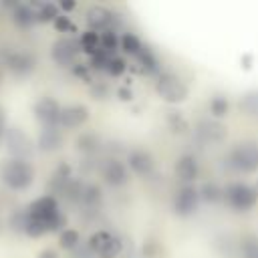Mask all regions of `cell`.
I'll list each match as a JSON object with an SVG mask.
<instances>
[{"mask_svg":"<svg viewBox=\"0 0 258 258\" xmlns=\"http://www.w3.org/2000/svg\"><path fill=\"white\" fill-rule=\"evenodd\" d=\"M101 177L111 187H123L129 181V169H127L125 161L111 157L101 165Z\"/></svg>","mask_w":258,"mask_h":258,"instance_id":"12","label":"cell"},{"mask_svg":"<svg viewBox=\"0 0 258 258\" xmlns=\"http://www.w3.org/2000/svg\"><path fill=\"white\" fill-rule=\"evenodd\" d=\"M117 95H119V99H121V101H131V97H133V95H131V91H129L127 87H121V89L117 91Z\"/></svg>","mask_w":258,"mask_h":258,"instance_id":"40","label":"cell"},{"mask_svg":"<svg viewBox=\"0 0 258 258\" xmlns=\"http://www.w3.org/2000/svg\"><path fill=\"white\" fill-rule=\"evenodd\" d=\"M238 250L242 258H258V234L254 232L242 234L238 242Z\"/></svg>","mask_w":258,"mask_h":258,"instance_id":"22","label":"cell"},{"mask_svg":"<svg viewBox=\"0 0 258 258\" xmlns=\"http://www.w3.org/2000/svg\"><path fill=\"white\" fill-rule=\"evenodd\" d=\"M6 149L12 159H28L32 153V141L20 127H8L4 133Z\"/></svg>","mask_w":258,"mask_h":258,"instance_id":"8","label":"cell"},{"mask_svg":"<svg viewBox=\"0 0 258 258\" xmlns=\"http://www.w3.org/2000/svg\"><path fill=\"white\" fill-rule=\"evenodd\" d=\"M141 256L143 258H165V248L159 240L155 238H147L141 246Z\"/></svg>","mask_w":258,"mask_h":258,"instance_id":"31","label":"cell"},{"mask_svg":"<svg viewBox=\"0 0 258 258\" xmlns=\"http://www.w3.org/2000/svg\"><path fill=\"white\" fill-rule=\"evenodd\" d=\"M12 20L18 26H22V28H30L36 22L34 4H20V2H16L14 4V10H12Z\"/></svg>","mask_w":258,"mask_h":258,"instance_id":"20","label":"cell"},{"mask_svg":"<svg viewBox=\"0 0 258 258\" xmlns=\"http://www.w3.org/2000/svg\"><path fill=\"white\" fill-rule=\"evenodd\" d=\"M58 246L62 250H77L81 246V234L75 228H64L58 234Z\"/></svg>","mask_w":258,"mask_h":258,"instance_id":"29","label":"cell"},{"mask_svg":"<svg viewBox=\"0 0 258 258\" xmlns=\"http://www.w3.org/2000/svg\"><path fill=\"white\" fill-rule=\"evenodd\" d=\"M75 6H77V4H75V2H71V0H69V2H60V4H58V8H60V10H64V12L73 10Z\"/></svg>","mask_w":258,"mask_h":258,"instance_id":"42","label":"cell"},{"mask_svg":"<svg viewBox=\"0 0 258 258\" xmlns=\"http://www.w3.org/2000/svg\"><path fill=\"white\" fill-rule=\"evenodd\" d=\"M111 56H113V54L105 52L103 48H101L99 52H95V54L91 56V62H89L91 71H105V69H107V62H109V58H111Z\"/></svg>","mask_w":258,"mask_h":258,"instance_id":"35","label":"cell"},{"mask_svg":"<svg viewBox=\"0 0 258 258\" xmlns=\"http://www.w3.org/2000/svg\"><path fill=\"white\" fill-rule=\"evenodd\" d=\"M2 183L12 191H24L34 183V167L28 159H6L0 167Z\"/></svg>","mask_w":258,"mask_h":258,"instance_id":"2","label":"cell"},{"mask_svg":"<svg viewBox=\"0 0 258 258\" xmlns=\"http://www.w3.org/2000/svg\"><path fill=\"white\" fill-rule=\"evenodd\" d=\"M200 191L196 185H181L177 187V191L173 194V202H171V208H173V214L179 216V218H189L196 214L198 206H200Z\"/></svg>","mask_w":258,"mask_h":258,"instance_id":"7","label":"cell"},{"mask_svg":"<svg viewBox=\"0 0 258 258\" xmlns=\"http://www.w3.org/2000/svg\"><path fill=\"white\" fill-rule=\"evenodd\" d=\"M101 198H103V194H101V189H99V185H95V183H85V185H83V194H81V202H83L85 206H89V208H93V206H97V204L101 202Z\"/></svg>","mask_w":258,"mask_h":258,"instance_id":"33","label":"cell"},{"mask_svg":"<svg viewBox=\"0 0 258 258\" xmlns=\"http://www.w3.org/2000/svg\"><path fill=\"white\" fill-rule=\"evenodd\" d=\"M121 52L123 54H127V56H137L141 50H143V42L139 40V36L137 34H133V32H125L123 36H121Z\"/></svg>","mask_w":258,"mask_h":258,"instance_id":"27","label":"cell"},{"mask_svg":"<svg viewBox=\"0 0 258 258\" xmlns=\"http://www.w3.org/2000/svg\"><path fill=\"white\" fill-rule=\"evenodd\" d=\"M87 24L91 26V30H95V32H105V30H113V20H115V14L109 10V8H105V6H99V4H95V6H91L89 10H87Z\"/></svg>","mask_w":258,"mask_h":258,"instance_id":"17","label":"cell"},{"mask_svg":"<svg viewBox=\"0 0 258 258\" xmlns=\"http://www.w3.org/2000/svg\"><path fill=\"white\" fill-rule=\"evenodd\" d=\"M133 58H135V64H137V71L139 73H143V75H155V77L161 73L159 60H157V56L153 54V50L149 46H143V50L137 56H133Z\"/></svg>","mask_w":258,"mask_h":258,"instance_id":"19","label":"cell"},{"mask_svg":"<svg viewBox=\"0 0 258 258\" xmlns=\"http://www.w3.org/2000/svg\"><path fill=\"white\" fill-rule=\"evenodd\" d=\"M36 145L40 151L44 153H52L58 151L62 147V131L58 127H42L36 139Z\"/></svg>","mask_w":258,"mask_h":258,"instance_id":"18","label":"cell"},{"mask_svg":"<svg viewBox=\"0 0 258 258\" xmlns=\"http://www.w3.org/2000/svg\"><path fill=\"white\" fill-rule=\"evenodd\" d=\"M224 202L236 212H248L258 204V183L230 181L224 187Z\"/></svg>","mask_w":258,"mask_h":258,"instance_id":"4","label":"cell"},{"mask_svg":"<svg viewBox=\"0 0 258 258\" xmlns=\"http://www.w3.org/2000/svg\"><path fill=\"white\" fill-rule=\"evenodd\" d=\"M242 62H244V69H250L252 67V54H244L242 56Z\"/></svg>","mask_w":258,"mask_h":258,"instance_id":"43","label":"cell"},{"mask_svg":"<svg viewBox=\"0 0 258 258\" xmlns=\"http://www.w3.org/2000/svg\"><path fill=\"white\" fill-rule=\"evenodd\" d=\"M165 123H167V127L173 131V133H185L187 129H189V121L183 117V113H179V111H167V115H165Z\"/></svg>","mask_w":258,"mask_h":258,"instance_id":"28","label":"cell"},{"mask_svg":"<svg viewBox=\"0 0 258 258\" xmlns=\"http://www.w3.org/2000/svg\"><path fill=\"white\" fill-rule=\"evenodd\" d=\"M81 52V46H79V40H73V38H60L52 44V60L60 67H69V64H75L77 60V54Z\"/></svg>","mask_w":258,"mask_h":258,"instance_id":"14","label":"cell"},{"mask_svg":"<svg viewBox=\"0 0 258 258\" xmlns=\"http://www.w3.org/2000/svg\"><path fill=\"white\" fill-rule=\"evenodd\" d=\"M26 214L38 222L44 224L46 232H62L64 226H67V218L60 214L58 210V202L52 194H46V196H40L36 198L28 208H26Z\"/></svg>","mask_w":258,"mask_h":258,"instance_id":"1","label":"cell"},{"mask_svg":"<svg viewBox=\"0 0 258 258\" xmlns=\"http://www.w3.org/2000/svg\"><path fill=\"white\" fill-rule=\"evenodd\" d=\"M155 93L169 105H177V103H183L189 95V89L187 85L171 71H161L157 77H155Z\"/></svg>","mask_w":258,"mask_h":258,"instance_id":"5","label":"cell"},{"mask_svg":"<svg viewBox=\"0 0 258 258\" xmlns=\"http://www.w3.org/2000/svg\"><path fill=\"white\" fill-rule=\"evenodd\" d=\"M79 46H81L83 52H87L89 56H93L95 52L101 50V34L95 32V30H87V32H83L81 38H79Z\"/></svg>","mask_w":258,"mask_h":258,"instance_id":"23","label":"cell"},{"mask_svg":"<svg viewBox=\"0 0 258 258\" xmlns=\"http://www.w3.org/2000/svg\"><path fill=\"white\" fill-rule=\"evenodd\" d=\"M208 111H210V115H212L216 121L224 119V117L230 113V101H228V97H224V95H214V97L210 99V103H208Z\"/></svg>","mask_w":258,"mask_h":258,"instance_id":"25","label":"cell"},{"mask_svg":"<svg viewBox=\"0 0 258 258\" xmlns=\"http://www.w3.org/2000/svg\"><path fill=\"white\" fill-rule=\"evenodd\" d=\"M99 147H101V139H99V135H95L91 131H85V133H81L77 137V149L81 153L91 155V153H97Z\"/></svg>","mask_w":258,"mask_h":258,"instance_id":"24","label":"cell"},{"mask_svg":"<svg viewBox=\"0 0 258 258\" xmlns=\"http://www.w3.org/2000/svg\"><path fill=\"white\" fill-rule=\"evenodd\" d=\"M6 117H4V111L0 109V143H2V139H4V133H6Z\"/></svg>","mask_w":258,"mask_h":258,"instance_id":"41","label":"cell"},{"mask_svg":"<svg viewBox=\"0 0 258 258\" xmlns=\"http://www.w3.org/2000/svg\"><path fill=\"white\" fill-rule=\"evenodd\" d=\"M87 248L95 258H119L123 252V242L119 236L107 230H97L89 236Z\"/></svg>","mask_w":258,"mask_h":258,"instance_id":"6","label":"cell"},{"mask_svg":"<svg viewBox=\"0 0 258 258\" xmlns=\"http://www.w3.org/2000/svg\"><path fill=\"white\" fill-rule=\"evenodd\" d=\"M60 111H62V107H60L58 101L52 99V97H40V99L34 103V107H32L34 119H36L42 127H58Z\"/></svg>","mask_w":258,"mask_h":258,"instance_id":"9","label":"cell"},{"mask_svg":"<svg viewBox=\"0 0 258 258\" xmlns=\"http://www.w3.org/2000/svg\"><path fill=\"white\" fill-rule=\"evenodd\" d=\"M4 64L14 77H28L36 67V58L28 50H6Z\"/></svg>","mask_w":258,"mask_h":258,"instance_id":"10","label":"cell"},{"mask_svg":"<svg viewBox=\"0 0 258 258\" xmlns=\"http://www.w3.org/2000/svg\"><path fill=\"white\" fill-rule=\"evenodd\" d=\"M125 165L127 169H131L135 175H141V177H149L155 169V159L153 155L147 151V149H141V147H135L127 153V159H125Z\"/></svg>","mask_w":258,"mask_h":258,"instance_id":"11","label":"cell"},{"mask_svg":"<svg viewBox=\"0 0 258 258\" xmlns=\"http://www.w3.org/2000/svg\"><path fill=\"white\" fill-rule=\"evenodd\" d=\"M119 46H121V36H117L115 28H113V30H105V32H101V48H103L105 52L115 54V52L119 50Z\"/></svg>","mask_w":258,"mask_h":258,"instance_id":"32","label":"cell"},{"mask_svg":"<svg viewBox=\"0 0 258 258\" xmlns=\"http://www.w3.org/2000/svg\"><path fill=\"white\" fill-rule=\"evenodd\" d=\"M91 93H93V97H95V99H105V97L109 95V89H107V85L97 83V85H93V87H91Z\"/></svg>","mask_w":258,"mask_h":258,"instance_id":"38","label":"cell"},{"mask_svg":"<svg viewBox=\"0 0 258 258\" xmlns=\"http://www.w3.org/2000/svg\"><path fill=\"white\" fill-rule=\"evenodd\" d=\"M87 121H89V107L81 105V103H73V105H64L62 107L58 127H62V129H77V127L85 125Z\"/></svg>","mask_w":258,"mask_h":258,"instance_id":"16","label":"cell"},{"mask_svg":"<svg viewBox=\"0 0 258 258\" xmlns=\"http://www.w3.org/2000/svg\"><path fill=\"white\" fill-rule=\"evenodd\" d=\"M175 175L181 185H194L200 175V163L194 153H183L175 161Z\"/></svg>","mask_w":258,"mask_h":258,"instance_id":"15","label":"cell"},{"mask_svg":"<svg viewBox=\"0 0 258 258\" xmlns=\"http://www.w3.org/2000/svg\"><path fill=\"white\" fill-rule=\"evenodd\" d=\"M238 107H240V111H242L244 115H248V117H258V91L246 93V95L240 99Z\"/></svg>","mask_w":258,"mask_h":258,"instance_id":"30","label":"cell"},{"mask_svg":"<svg viewBox=\"0 0 258 258\" xmlns=\"http://www.w3.org/2000/svg\"><path fill=\"white\" fill-rule=\"evenodd\" d=\"M52 24H54V28H56L58 32H77V26H75V24L71 22V18L64 16V14H60Z\"/></svg>","mask_w":258,"mask_h":258,"instance_id":"36","label":"cell"},{"mask_svg":"<svg viewBox=\"0 0 258 258\" xmlns=\"http://www.w3.org/2000/svg\"><path fill=\"white\" fill-rule=\"evenodd\" d=\"M200 200L206 202V204H220L224 202V187L216 181H204L200 187Z\"/></svg>","mask_w":258,"mask_h":258,"instance_id":"21","label":"cell"},{"mask_svg":"<svg viewBox=\"0 0 258 258\" xmlns=\"http://www.w3.org/2000/svg\"><path fill=\"white\" fill-rule=\"evenodd\" d=\"M226 165L238 173H256L258 171V143L256 141L236 143L226 155Z\"/></svg>","mask_w":258,"mask_h":258,"instance_id":"3","label":"cell"},{"mask_svg":"<svg viewBox=\"0 0 258 258\" xmlns=\"http://www.w3.org/2000/svg\"><path fill=\"white\" fill-rule=\"evenodd\" d=\"M34 10H36V22H54L60 16V8L52 2L34 4Z\"/></svg>","mask_w":258,"mask_h":258,"instance_id":"26","label":"cell"},{"mask_svg":"<svg viewBox=\"0 0 258 258\" xmlns=\"http://www.w3.org/2000/svg\"><path fill=\"white\" fill-rule=\"evenodd\" d=\"M73 73H75L79 79H83L85 83H91V67H89V64H75Z\"/></svg>","mask_w":258,"mask_h":258,"instance_id":"37","label":"cell"},{"mask_svg":"<svg viewBox=\"0 0 258 258\" xmlns=\"http://www.w3.org/2000/svg\"><path fill=\"white\" fill-rule=\"evenodd\" d=\"M196 139L202 143H222L226 139V127L216 119H202L194 127Z\"/></svg>","mask_w":258,"mask_h":258,"instance_id":"13","label":"cell"},{"mask_svg":"<svg viewBox=\"0 0 258 258\" xmlns=\"http://www.w3.org/2000/svg\"><path fill=\"white\" fill-rule=\"evenodd\" d=\"M36 258H58V252H56L54 248H44V250L38 252Z\"/></svg>","mask_w":258,"mask_h":258,"instance_id":"39","label":"cell"},{"mask_svg":"<svg viewBox=\"0 0 258 258\" xmlns=\"http://www.w3.org/2000/svg\"><path fill=\"white\" fill-rule=\"evenodd\" d=\"M125 71H127V60H125V56H119V54H113L105 69V73L111 77H121Z\"/></svg>","mask_w":258,"mask_h":258,"instance_id":"34","label":"cell"}]
</instances>
